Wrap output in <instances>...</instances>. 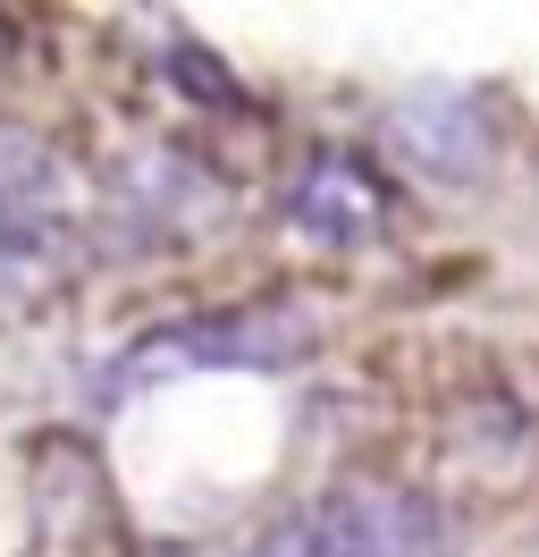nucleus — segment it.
Returning <instances> with one entry per match:
<instances>
[{"label": "nucleus", "mask_w": 539, "mask_h": 557, "mask_svg": "<svg viewBox=\"0 0 539 557\" xmlns=\"http://www.w3.org/2000/svg\"><path fill=\"white\" fill-rule=\"evenodd\" d=\"M312 313L287 296H253V305H211V313H177L161 330H135L127 347L101 363V397H152L168 381H202V372H287L312 355Z\"/></svg>", "instance_id": "obj_1"}, {"label": "nucleus", "mask_w": 539, "mask_h": 557, "mask_svg": "<svg viewBox=\"0 0 539 557\" xmlns=\"http://www.w3.org/2000/svg\"><path fill=\"white\" fill-rule=\"evenodd\" d=\"M76 237L85 203L67 152L34 127H0V321L51 305V287L76 271Z\"/></svg>", "instance_id": "obj_2"}, {"label": "nucleus", "mask_w": 539, "mask_h": 557, "mask_svg": "<svg viewBox=\"0 0 539 557\" xmlns=\"http://www.w3.org/2000/svg\"><path fill=\"white\" fill-rule=\"evenodd\" d=\"M236 557H447V516L404 482H337L262 523Z\"/></svg>", "instance_id": "obj_3"}, {"label": "nucleus", "mask_w": 539, "mask_h": 557, "mask_svg": "<svg viewBox=\"0 0 539 557\" xmlns=\"http://www.w3.org/2000/svg\"><path fill=\"white\" fill-rule=\"evenodd\" d=\"M228 211V186L186 161V152H143V161H118V170L101 177V203L93 220L101 228H118V245H177V237H211V220Z\"/></svg>", "instance_id": "obj_4"}, {"label": "nucleus", "mask_w": 539, "mask_h": 557, "mask_svg": "<svg viewBox=\"0 0 539 557\" xmlns=\"http://www.w3.org/2000/svg\"><path fill=\"white\" fill-rule=\"evenodd\" d=\"M287 220H296L312 245H329V253H363L397 228V177L379 170L371 152H312L287 186Z\"/></svg>", "instance_id": "obj_5"}, {"label": "nucleus", "mask_w": 539, "mask_h": 557, "mask_svg": "<svg viewBox=\"0 0 539 557\" xmlns=\"http://www.w3.org/2000/svg\"><path fill=\"white\" fill-rule=\"evenodd\" d=\"M388 161L422 186H472L498 161V110L480 94H413L388 110Z\"/></svg>", "instance_id": "obj_6"}, {"label": "nucleus", "mask_w": 539, "mask_h": 557, "mask_svg": "<svg viewBox=\"0 0 539 557\" xmlns=\"http://www.w3.org/2000/svg\"><path fill=\"white\" fill-rule=\"evenodd\" d=\"M0 51H9V26H0Z\"/></svg>", "instance_id": "obj_7"}]
</instances>
